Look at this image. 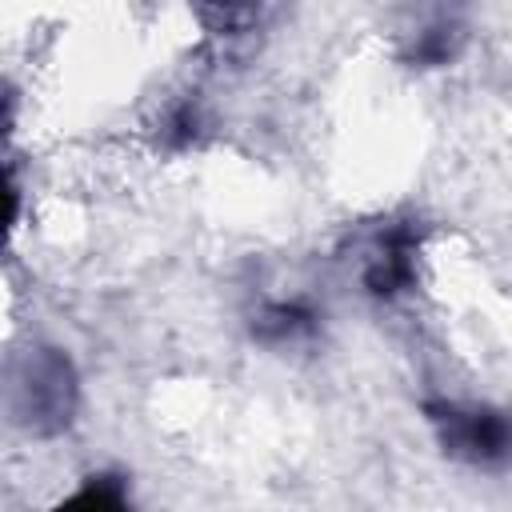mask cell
Returning <instances> with one entry per match:
<instances>
[{
    "label": "cell",
    "instance_id": "obj_2",
    "mask_svg": "<svg viewBox=\"0 0 512 512\" xmlns=\"http://www.w3.org/2000/svg\"><path fill=\"white\" fill-rule=\"evenodd\" d=\"M36 384H28V408L36 416H52L56 424L68 420L72 408V380H68V364L56 356H44V364L32 372Z\"/></svg>",
    "mask_w": 512,
    "mask_h": 512
},
{
    "label": "cell",
    "instance_id": "obj_1",
    "mask_svg": "<svg viewBox=\"0 0 512 512\" xmlns=\"http://www.w3.org/2000/svg\"><path fill=\"white\" fill-rule=\"evenodd\" d=\"M436 412V408H432ZM440 424V440L452 456H464V460H500L508 448H512V428L504 416L496 412H460V408H440L432 416Z\"/></svg>",
    "mask_w": 512,
    "mask_h": 512
}]
</instances>
